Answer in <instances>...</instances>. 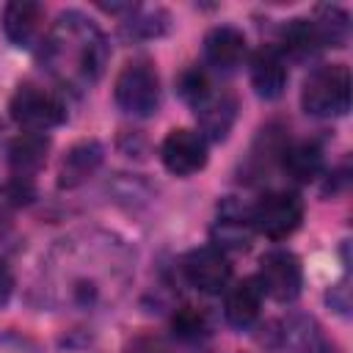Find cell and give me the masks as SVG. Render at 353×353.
I'll return each instance as SVG.
<instances>
[{"label":"cell","mask_w":353,"mask_h":353,"mask_svg":"<svg viewBox=\"0 0 353 353\" xmlns=\"http://www.w3.org/2000/svg\"><path fill=\"white\" fill-rule=\"evenodd\" d=\"M135 273L132 248L110 232H74L41 259V301L55 309L97 314L110 309Z\"/></svg>","instance_id":"6da1fadb"},{"label":"cell","mask_w":353,"mask_h":353,"mask_svg":"<svg viewBox=\"0 0 353 353\" xmlns=\"http://www.w3.org/2000/svg\"><path fill=\"white\" fill-rule=\"evenodd\" d=\"M41 69L69 91H85L105 74L110 44L99 25L83 11H61L39 41Z\"/></svg>","instance_id":"7a4b0ae2"},{"label":"cell","mask_w":353,"mask_h":353,"mask_svg":"<svg viewBox=\"0 0 353 353\" xmlns=\"http://www.w3.org/2000/svg\"><path fill=\"white\" fill-rule=\"evenodd\" d=\"M301 108L314 119H339L350 110V69L345 63L314 66L301 88Z\"/></svg>","instance_id":"3957f363"},{"label":"cell","mask_w":353,"mask_h":353,"mask_svg":"<svg viewBox=\"0 0 353 353\" xmlns=\"http://www.w3.org/2000/svg\"><path fill=\"white\" fill-rule=\"evenodd\" d=\"M8 116L22 127V132H47L61 127L69 110L58 91L36 83H22L8 99Z\"/></svg>","instance_id":"277c9868"},{"label":"cell","mask_w":353,"mask_h":353,"mask_svg":"<svg viewBox=\"0 0 353 353\" xmlns=\"http://www.w3.org/2000/svg\"><path fill=\"white\" fill-rule=\"evenodd\" d=\"M113 99L119 110L135 119H149L160 108V77L149 61H130L121 66L113 83Z\"/></svg>","instance_id":"5b68a950"},{"label":"cell","mask_w":353,"mask_h":353,"mask_svg":"<svg viewBox=\"0 0 353 353\" xmlns=\"http://www.w3.org/2000/svg\"><path fill=\"white\" fill-rule=\"evenodd\" d=\"M251 223L268 240H287L303 223V199L295 190H268L251 207Z\"/></svg>","instance_id":"8992f818"},{"label":"cell","mask_w":353,"mask_h":353,"mask_svg":"<svg viewBox=\"0 0 353 353\" xmlns=\"http://www.w3.org/2000/svg\"><path fill=\"white\" fill-rule=\"evenodd\" d=\"M256 281L262 287V295H268L279 303H292L303 287V268H301L298 254H292L290 248L265 251L259 259Z\"/></svg>","instance_id":"52a82bcc"},{"label":"cell","mask_w":353,"mask_h":353,"mask_svg":"<svg viewBox=\"0 0 353 353\" xmlns=\"http://www.w3.org/2000/svg\"><path fill=\"white\" fill-rule=\"evenodd\" d=\"M179 270H182V279L199 290V292H207V295H215L221 290H226L229 279H232V262L229 256L215 248V245H199V248H190L182 262H179Z\"/></svg>","instance_id":"ba28073f"},{"label":"cell","mask_w":353,"mask_h":353,"mask_svg":"<svg viewBox=\"0 0 353 353\" xmlns=\"http://www.w3.org/2000/svg\"><path fill=\"white\" fill-rule=\"evenodd\" d=\"M207 141L199 130L174 127L160 143V163L174 176H193L207 165Z\"/></svg>","instance_id":"9c48e42d"},{"label":"cell","mask_w":353,"mask_h":353,"mask_svg":"<svg viewBox=\"0 0 353 353\" xmlns=\"http://www.w3.org/2000/svg\"><path fill=\"white\" fill-rule=\"evenodd\" d=\"M210 234H212V245L221 248L223 254L226 251H245L251 245V237H254L251 207H245L234 196H226L218 204L215 223H212Z\"/></svg>","instance_id":"30bf717a"},{"label":"cell","mask_w":353,"mask_h":353,"mask_svg":"<svg viewBox=\"0 0 353 353\" xmlns=\"http://www.w3.org/2000/svg\"><path fill=\"white\" fill-rule=\"evenodd\" d=\"M248 80H251V88L259 99L265 102H273L284 94L287 88V80H290V72H287V58L281 55L279 47L273 44H265L259 47L254 55H251V63H248Z\"/></svg>","instance_id":"8fae6325"},{"label":"cell","mask_w":353,"mask_h":353,"mask_svg":"<svg viewBox=\"0 0 353 353\" xmlns=\"http://www.w3.org/2000/svg\"><path fill=\"white\" fill-rule=\"evenodd\" d=\"M248 55V39L234 25H215L204 36V61L215 72H234Z\"/></svg>","instance_id":"7c38bea8"},{"label":"cell","mask_w":353,"mask_h":353,"mask_svg":"<svg viewBox=\"0 0 353 353\" xmlns=\"http://www.w3.org/2000/svg\"><path fill=\"white\" fill-rule=\"evenodd\" d=\"M102 160H105V146L97 138H85V141L72 143L58 163V188L74 190V188L85 185L99 171Z\"/></svg>","instance_id":"4fadbf2b"},{"label":"cell","mask_w":353,"mask_h":353,"mask_svg":"<svg viewBox=\"0 0 353 353\" xmlns=\"http://www.w3.org/2000/svg\"><path fill=\"white\" fill-rule=\"evenodd\" d=\"M3 33L14 47H33L41 39L44 6L33 0H11L3 6Z\"/></svg>","instance_id":"5bb4252c"},{"label":"cell","mask_w":353,"mask_h":353,"mask_svg":"<svg viewBox=\"0 0 353 353\" xmlns=\"http://www.w3.org/2000/svg\"><path fill=\"white\" fill-rule=\"evenodd\" d=\"M196 121H199V132L204 141H226L234 121H237V97L229 91H212L196 110Z\"/></svg>","instance_id":"9a60e30c"},{"label":"cell","mask_w":353,"mask_h":353,"mask_svg":"<svg viewBox=\"0 0 353 353\" xmlns=\"http://www.w3.org/2000/svg\"><path fill=\"white\" fill-rule=\"evenodd\" d=\"M262 287L256 281V276H245L240 281H234L226 290L223 298V317L232 328H248L256 323L259 309H262Z\"/></svg>","instance_id":"2e32d148"},{"label":"cell","mask_w":353,"mask_h":353,"mask_svg":"<svg viewBox=\"0 0 353 353\" xmlns=\"http://www.w3.org/2000/svg\"><path fill=\"white\" fill-rule=\"evenodd\" d=\"M50 135L47 132H19L17 138H11L6 154H8V165L14 176H33L50 154Z\"/></svg>","instance_id":"e0dca14e"},{"label":"cell","mask_w":353,"mask_h":353,"mask_svg":"<svg viewBox=\"0 0 353 353\" xmlns=\"http://www.w3.org/2000/svg\"><path fill=\"white\" fill-rule=\"evenodd\" d=\"M287 130L281 124H268L259 130L248 157H245V174L248 179H259L265 174H270L273 165H279L281 152L287 149Z\"/></svg>","instance_id":"ac0fdd59"},{"label":"cell","mask_w":353,"mask_h":353,"mask_svg":"<svg viewBox=\"0 0 353 353\" xmlns=\"http://www.w3.org/2000/svg\"><path fill=\"white\" fill-rule=\"evenodd\" d=\"M323 154L325 152L317 141H295V143H287V149L281 152L279 168L295 182H314L325 165Z\"/></svg>","instance_id":"d6986e66"},{"label":"cell","mask_w":353,"mask_h":353,"mask_svg":"<svg viewBox=\"0 0 353 353\" xmlns=\"http://www.w3.org/2000/svg\"><path fill=\"white\" fill-rule=\"evenodd\" d=\"M281 339L292 353H336L312 317H290L284 323Z\"/></svg>","instance_id":"ffe728a7"},{"label":"cell","mask_w":353,"mask_h":353,"mask_svg":"<svg viewBox=\"0 0 353 353\" xmlns=\"http://www.w3.org/2000/svg\"><path fill=\"white\" fill-rule=\"evenodd\" d=\"M281 55H290L295 61H303L314 52L323 50L320 39H317V30L312 25V19H303V17H295V19H287L281 25Z\"/></svg>","instance_id":"44dd1931"},{"label":"cell","mask_w":353,"mask_h":353,"mask_svg":"<svg viewBox=\"0 0 353 353\" xmlns=\"http://www.w3.org/2000/svg\"><path fill=\"white\" fill-rule=\"evenodd\" d=\"M312 25L323 47H345L350 39V14L342 6H317Z\"/></svg>","instance_id":"7402d4cb"},{"label":"cell","mask_w":353,"mask_h":353,"mask_svg":"<svg viewBox=\"0 0 353 353\" xmlns=\"http://www.w3.org/2000/svg\"><path fill=\"white\" fill-rule=\"evenodd\" d=\"M171 331L182 342H199V339L212 334V317H210V312L204 306L182 303L171 317Z\"/></svg>","instance_id":"603a6c76"},{"label":"cell","mask_w":353,"mask_h":353,"mask_svg":"<svg viewBox=\"0 0 353 353\" xmlns=\"http://www.w3.org/2000/svg\"><path fill=\"white\" fill-rule=\"evenodd\" d=\"M174 85H176V94H179V99L188 105V108H199L212 91H215V85H212V80H210V74H207V69L204 66H199V63H190V66H185L179 74H176V80H174Z\"/></svg>","instance_id":"cb8c5ba5"},{"label":"cell","mask_w":353,"mask_h":353,"mask_svg":"<svg viewBox=\"0 0 353 353\" xmlns=\"http://www.w3.org/2000/svg\"><path fill=\"white\" fill-rule=\"evenodd\" d=\"M135 17L130 22H124V33L135 36V39H157L168 30V14L163 8H135Z\"/></svg>","instance_id":"d4e9b609"},{"label":"cell","mask_w":353,"mask_h":353,"mask_svg":"<svg viewBox=\"0 0 353 353\" xmlns=\"http://www.w3.org/2000/svg\"><path fill=\"white\" fill-rule=\"evenodd\" d=\"M121 353H174V350H171V345H168L163 336H157V334H138V336H132V339L124 345Z\"/></svg>","instance_id":"484cf974"},{"label":"cell","mask_w":353,"mask_h":353,"mask_svg":"<svg viewBox=\"0 0 353 353\" xmlns=\"http://www.w3.org/2000/svg\"><path fill=\"white\" fill-rule=\"evenodd\" d=\"M0 353H41L39 342L19 331H0Z\"/></svg>","instance_id":"4316f807"},{"label":"cell","mask_w":353,"mask_h":353,"mask_svg":"<svg viewBox=\"0 0 353 353\" xmlns=\"http://www.w3.org/2000/svg\"><path fill=\"white\" fill-rule=\"evenodd\" d=\"M325 301H328V306H331L336 314H342V317L350 314V279H347V273H345L336 284L328 287Z\"/></svg>","instance_id":"83f0119b"},{"label":"cell","mask_w":353,"mask_h":353,"mask_svg":"<svg viewBox=\"0 0 353 353\" xmlns=\"http://www.w3.org/2000/svg\"><path fill=\"white\" fill-rule=\"evenodd\" d=\"M6 196L14 201V204H28L33 201L36 196V188H33V176H14L6 182Z\"/></svg>","instance_id":"f1b7e54d"},{"label":"cell","mask_w":353,"mask_h":353,"mask_svg":"<svg viewBox=\"0 0 353 353\" xmlns=\"http://www.w3.org/2000/svg\"><path fill=\"white\" fill-rule=\"evenodd\" d=\"M124 138H130V143H124V141H119V149L127 154V157H143L146 154V138L141 135V132H124Z\"/></svg>","instance_id":"f546056e"},{"label":"cell","mask_w":353,"mask_h":353,"mask_svg":"<svg viewBox=\"0 0 353 353\" xmlns=\"http://www.w3.org/2000/svg\"><path fill=\"white\" fill-rule=\"evenodd\" d=\"M11 292H14V273H11V270H8V265L0 259V306H6V303H8Z\"/></svg>","instance_id":"4dcf8cb0"},{"label":"cell","mask_w":353,"mask_h":353,"mask_svg":"<svg viewBox=\"0 0 353 353\" xmlns=\"http://www.w3.org/2000/svg\"><path fill=\"white\" fill-rule=\"evenodd\" d=\"M11 229H14V221H11V212L8 210H3L0 207V243L11 234Z\"/></svg>","instance_id":"1f68e13d"}]
</instances>
